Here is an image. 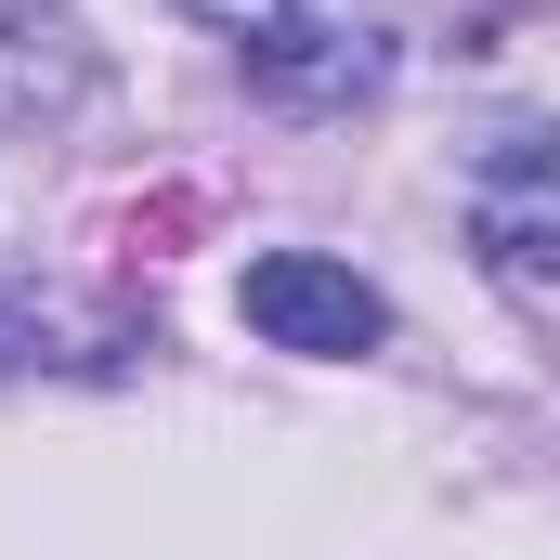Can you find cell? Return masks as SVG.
Listing matches in <instances>:
<instances>
[{
  "instance_id": "277c9868",
  "label": "cell",
  "mask_w": 560,
  "mask_h": 560,
  "mask_svg": "<svg viewBox=\"0 0 560 560\" xmlns=\"http://www.w3.org/2000/svg\"><path fill=\"white\" fill-rule=\"evenodd\" d=\"M183 13H196V26H222V39H275L300 0H183Z\"/></svg>"
},
{
  "instance_id": "7a4b0ae2",
  "label": "cell",
  "mask_w": 560,
  "mask_h": 560,
  "mask_svg": "<svg viewBox=\"0 0 560 560\" xmlns=\"http://www.w3.org/2000/svg\"><path fill=\"white\" fill-rule=\"evenodd\" d=\"M469 248L509 287H560V143H509L469 196Z\"/></svg>"
},
{
  "instance_id": "3957f363",
  "label": "cell",
  "mask_w": 560,
  "mask_h": 560,
  "mask_svg": "<svg viewBox=\"0 0 560 560\" xmlns=\"http://www.w3.org/2000/svg\"><path fill=\"white\" fill-rule=\"evenodd\" d=\"M378 39L365 26H313V13H287L275 39H248V79L275 92V105H352V92H378Z\"/></svg>"
},
{
  "instance_id": "6da1fadb",
  "label": "cell",
  "mask_w": 560,
  "mask_h": 560,
  "mask_svg": "<svg viewBox=\"0 0 560 560\" xmlns=\"http://www.w3.org/2000/svg\"><path fill=\"white\" fill-rule=\"evenodd\" d=\"M235 313H248L275 352H313V365H352V352L392 339V300L352 275V261H326V248H261L248 287H235Z\"/></svg>"
}]
</instances>
